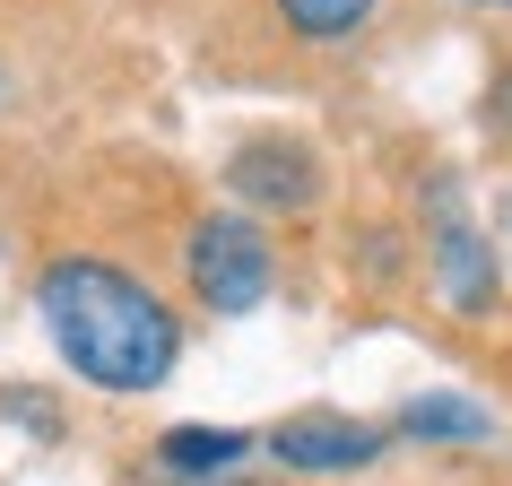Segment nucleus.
Returning a JSON list of instances; mask_svg holds the SVG:
<instances>
[{
    "label": "nucleus",
    "instance_id": "0eeeda50",
    "mask_svg": "<svg viewBox=\"0 0 512 486\" xmlns=\"http://www.w3.org/2000/svg\"><path fill=\"white\" fill-rule=\"evenodd\" d=\"M400 434H417V443H486L495 417L478 400H460V391H426V400L400 408Z\"/></svg>",
    "mask_w": 512,
    "mask_h": 486
},
{
    "label": "nucleus",
    "instance_id": "20e7f679",
    "mask_svg": "<svg viewBox=\"0 0 512 486\" xmlns=\"http://www.w3.org/2000/svg\"><path fill=\"white\" fill-rule=\"evenodd\" d=\"M382 443L391 434L365 426V417H287V426L270 434V452L287 460V469H313V478H339V469H365V460H382Z\"/></svg>",
    "mask_w": 512,
    "mask_h": 486
},
{
    "label": "nucleus",
    "instance_id": "7ed1b4c3",
    "mask_svg": "<svg viewBox=\"0 0 512 486\" xmlns=\"http://www.w3.org/2000/svg\"><path fill=\"white\" fill-rule=\"evenodd\" d=\"M426 200H434V278H443V304L452 313H486L495 304V252L478 243L469 209H460V174H434Z\"/></svg>",
    "mask_w": 512,
    "mask_h": 486
},
{
    "label": "nucleus",
    "instance_id": "1a4fd4ad",
    "mask_svg": "<svg viewBox=\"0 0 512 486\" xmlns=\"http://www.w3.org/2000/svg\"><path fill=\"white\" fill-rule=\"evenodd\" d=\"M174 486H217V478H174Z\"/></svg>",
    "mask_w": 512,
    "mask_h": 486
},
{
    "label": "nucleus",
    "instance_id": "39448f33",
    "mask_svg": "<svg viewBox=\"0 0 512 486\" xmlns=\"http://www.w3.org/2000/svg\"><path fill=\"white\" fill-rule=\"evenodd\" d=\"M235 191H243V200H261V209H313L322 174H313V157H304V148L261 139V148H243V157H235Z\"/></svg>",
    "mask_w": 512,
    "mask_h": 486
},
{
    "label": "nucleus",
    "instance_id": "6e6552de",
    "mask_svg": "<svg viewBox=\"0 0 512 486\" xmlns=\"http://www.w3.org/2000/svg\"><path fill=\"white\" fill-rule=\"evenodd\" d=\"M278 18L304 35V44H330V35H356L374 18V0H278Z\"/></svg>",
    "mask_w": 512,
    "mask_h": 486
},
{
    "label": "nucleus",
    "instance_id": "423d86ee",
    "mask_svg": "<svg viewBox=\"0 0 512 486\" xmlns=\"http://www.w3.org/2000/svg\"><path fill=\"white\" fill-rule=\"evenodd\" d=\"M243 452H252V434H235V426H174L157 443V469L165 478H226Z\"/></svg>",
    "mask_w": 512,
    "mask_h": 486
},
{
    "label": "nucleus",
    "instance_id": "f03ea898",
    "mask_svg": "<svg viewBox=\"0 0 512 486\" xmlns=\"http://www.w3.org/2000/svg\"><path fill=\"white\" fill-rule=\"evenodd\" d=\"M183 278H191V296L209 304V313H252V304L270 296V278H278V252L243 209H226V217H200L191 226Z\"/></svg>",
    "mask_w": 512,
    "mask_h": 486
},
{
    "label": "nucleus",
    "instance_id": "f257e3e1",
    "mask_svg": "<svg viewBox=\"0 0 512 486\" xmlns=\"http://www.w3.org/2000/svg\"><path fill=\"white\" fill-rule=\"evenodd\" d=\"M35 313H44V339L61 348V365H79V382L96 391H157L183 356L165 296H148L131 270H113L96 252H70L35 278Z\"/></svg>",
    "mask_w": 512,
    "mask_h": 486
}]
</instances>
